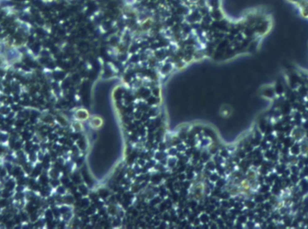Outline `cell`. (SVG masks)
Masks as SVG:
<instances>
[{
    "label": "cell",
    "instance_id": "cell-1",
    "mask_svg": "<svg viewBox=\"0 0 308 229\" xmlns=\"http://www.w3.org/2000/svg\"><path fill=\"white\" fill-rule=\"evenodd\" d=\"M299 12L303 17L308 20V0H287Z\"/></svg>",
    "mask_w": 308,
    "mask_h": 229
}]
</instances>
